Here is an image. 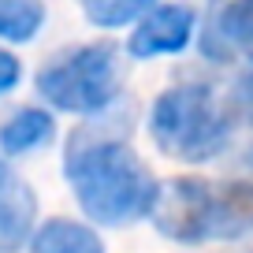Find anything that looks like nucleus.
Masks as SVG:
<instances>
[{"mask_svg": "<svg viewBox=\"0 0 253 253\" xmlns=\"http://www.w3.org/2000/svg\"><path fill=\"white\" fill-rule=\"evenodd\" d=\"M63 175L79 209L101 227H126L153 216L160 182L126 142L79 134L67 145Z\"/></svg>", "mask_w": 253, "mask_h": 253, "instance_id": "1", "label": "nucleus"}, {"mask_svg": "<svg viewBox=\"0 0 253 253\" xmlns=\"http://www.w3.org/2000/svg\"><path fill=\"white\" fill-rule=\"evenodd\" d=\"M153 227L182 246L235 242L253 235V182L246 179H171L160 186Z\"/></svg>", "mask_w": 253, "mask_h": 253, "instance_id": "2", "label": "nucleus"}, {"mask_svg": "<svg viewBox=\"0 0 253 253\" xmlns=\"http://www.w3.org/2000/svg\"><path fill=\"white\" fill-rule=\"evenodd\" d=\"M235 112L223 108L220 97L201 82L171 86L149 108V134L157 149L182 164H205L220 157L231 142Z\"/></svg>", "mask_w": 253, "mask_h": 253, "instance_id": "3", "label": "nucleus"}, {"mask_svg": "<svg viewBox=\"0 0 253 253\" xmlns=\"http://www.w3.org/2000/svg\"><path fill=\"white\" fill-rule=\"evenodd\" d=\"M38 93L56 112L93 116L119 97V52L112 41L79 45L56 56L38 75Z\"/></svg>", "mask_w": 253, "mask_h": 253, "instance_id": "4", "label": "nucleus"}, {"mask_svg": "<svg viewBox=\"0 0 253 253\" xmlns=\"http://www.w3.org/2000/svg\"><path fill=\"white\" fill-rule=\"evenodd\" d=\"M198 11L190 4H157L134 23V34L126 41V52L134 60H157V56H179L194 41Z\"/></svg>", "mask_w": 253, "mask_h": 253, "instance_id": "5", "label": "nucleus"}, {"mask_svg": "<svg viewBox=\"0 0 253 253\" xmlns=\"http://www.w3.org/2000/svg\"><path fill=\"white\" fill-rule=\"evenodd\" d=\"M201 52L216 63H227L235 56H246L253 63V0H212Z\"/></svg>", "mask_w": 253, "mask_h": 253, "instance_id": "6", "label": "nucleus"}, {"mask_svg": "<svg viewBox=\"0 0 253 253\" xmlns=\"http://www.w3.org/2000/svg\"><path fill=\"white\" fill-rule=\"evenodd\" d=\"M34 220H38V198L30 182L0 160V253H15L34 238Z\"/></svg>", "mask_w": 253, "mask_h": 253, "instance_id": "7", "label": "nucleus"}, {"mask_svg": "<svg viewBox=\"0 0 253 253\" xmlns=\"http://www.w3.org/2000/svg\"><path fill=\"white\" fill-rule=\"evenodd\" d=\"M30 253H104V242L93 227L79 220H45L30 238Z\"/></svg>", "mask_w": 253, "mask_h": 253, "instance_id": "8", "label": "nucleus"}, {"mask_svg": "<svg viewBox=\"0 0 253 253\" xmlns=\"http://www.w3.org/2000/svg\"><path fill=\"white\" fill-rule=\"evenodd\" d=\"M56 134V123L45 108H19L8 123L0 126V153L19 157V153H34L48 145Z\"/></svg>", "mask_w": 253, "mask_h": 253, "instance_id": "9", "label": "nucleus"}, {"mask_svg": "<svg viewBox=\"0 0 253 253\" xmlns=\"http://www.w3.org/2000/svg\"><path fill=\"white\" fill-rule=\"evenodd\" d=\"M45 23L41 0H0V38L4 41H30Z\"/></svg>", "mask_w": 253, "mask_h": 253, "instance_id": "10", "label": "nucleus"}, {"mask_svg": "<svg viewBox=\"0 0 253 253\" xmlns=\"http://www.w3.org/2000/svg\"><path fill=\"white\" fill-rule=\"evenodd\" d=\"M160 0H82V11L93 26L101 30H116V26L138 23L145 11H153Z\"/></svg>", "mask_w": 253, "mask_h": 253, "instance_id": "11", "label": "nucleus"}, {"mask_svg": "<svg viewBox=\"0 0 253 253\" xmlns=\"http://www.w3.org/2000/svg\"><path fill=\"white\" fill-rule=\"evenodd\" d=\"M231 112L253 119V75H246V79L238 82V89L231 93Z\"/></svg>", "mask_w": 253, "mask_h": 253, "instance_id": "12", "label": "nucleus"}, {"mask_svg": "<svg viewBox=\"0 0 253 253\" xmlns=\"http://www.w3.org/2000/svg\"><path fill=\"white\" fill-rule=\"evenodd\" d=\"M19 79H23V63H19L11 52H4V48H0V93L15 89Z\"/></svg>", "mask_w": 253, "mask_h": 253, "instance_id": "13", "label": "nucleus"}]
</instances>
